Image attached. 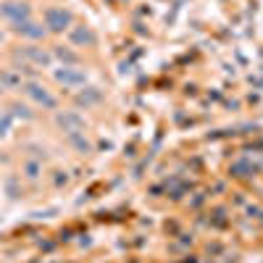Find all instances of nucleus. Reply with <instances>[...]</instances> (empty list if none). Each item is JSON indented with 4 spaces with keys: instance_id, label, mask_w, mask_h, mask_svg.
I'll return each instance as SVG.
<instances>
[{
    "instance_id": "nucleus-1",
    "label": "nucleus",
    "mask_w": 263,
    "mask_h": 263,
    "mask_svg": "<svg viewBox=\"0 0 263 263\" xmlns=\"http://www.w3.org/2000/svg\"><path fill=\"white\" fill-rule=\"evenodd\" d=\"M74 24V16L69 8H61V6H53V8H45V29L53 32V34H61L66 29H71Z\"/></svg>"
},
{
    "instance_id": "nucleus-2",
    "label": "nucleus",
    "mask_w": 263,
    "mask_h": 263,
    "mask_svg": "<svg viewBox=\"0 0 263 263\" xmlns=\"http://www.w3.org/2000/svg\"><path fill=\"white\" fill-rule=\"evenodd\" d=\"M32 13V8L24 3V0H3L0 3V16L11 24H21V21H27Z\"/></svg>"
},
{
    "instance_id": "nucleus-3",
    "label": "nucleus",
    "mask_w": 263,
    "mask_h": 263,
    "mask_svg": "<svg viewBox=\"0 0 263 263\" xmlns=\"http://www.w3.org/2000/svg\"><path fill=\"white\" fill-rule=\"evenodd\" d=\"M24 92H27L37 105L45 108V111H55V108H58V100H55L42 84H37V82H27V84H24Z\"/></svg>"
},
{
    "instance_id": "nucleus-4",
    "label": "nucleus",
    "mask_w": 263,
    "mask_h": 263,
    "mask_svg": "<svg viewBox=\"0 0 263 263\" xmlns=\"http://www.w3.org/2000/svg\"><path fill=\"white\" fill-rule=\"evenodd\" d=\"M53 77L58 84H66V87H84L87 84V74L82 69H77V66H61V69L53 71Z\"/></svg>"
},
{
    "instance_id": "nucleus-5",
    "label": "nucleus",
    "mask_w": 263,
    "mask_h": 263,
    "mask_svg": "<svg viewBox=\"0 0 263 263\" xmlns=\"http://www.w3.org/2000/svg\"><path fill=\"white\" fill-rule=\"evenodd\" d=\"M58 126L66 132V135H74V132H82L84 129V119L77 114V111H66V114H58L55 116Z\"/></svg>"
},
{
    "instance_id": "nucleus-6",
    "label": "nucleus",
    "mask_w": 263,
    "mask_h": 263,
    "mask_svg": "<svg viewBox=\"0 0 263 263\" xmlns=\"http://www.w3.org/2000/svg\"><path fill=\"white\" fill-rule=\"evenodd\" d=\"M13 32L21 34V37H27V40H42V37L48 34V29L42 27V24H37V21H32V18L21 21V24H13Z\"/></svg>"
},
{
    "instance_id": "nucleus-7",
    "label": "nucleus",
    "mask_w": 263,
    "mask_h": 263,
    "mask_svg": "<svg viewBox=\"0 0 263 263\" xmlns=\"http://www.w3.org/2000/svg\"><path fill=\"white\" fill-rule=\"evenodd\" d=\"M18 58H24V61L34 63V66H50L53 53L42 50V48H21V50H18Z\"/></svg>"
},
{
    "instance_id": "nucleus-8",
    "label": "nucleus",
    "mask_w": 263,
    "mask_h": 263,
    "mask_svg": "<svg viewBox=\"0 0 263 263\" xmlns=\"http://www.w3.org/2000/svg\"><path fill=\"white\" fill-rule=\"evenodd\" d=\"M69 37H71V42H74L77 48H92L95 42H98V37H95V32L90 27H74L69 32Z\"/></svg>"
},
{
    "instance_id": "nucleus-9",
    "label": "nucleus",
    "mask_w": 263,
    "mask_h": 263,
    "mask_svg": "<svg viewBox=\"0 0 263 263\" xmlns=\"http://www.w3.org/2000/svg\"><path fill=\"white\" fill-rule=\"evenodd\" d=\"M103 100V92L98 90V87H84V90L77 95V105H84V108H92Z\"/></svg>"
},
{
    "instance_id": "nucleus-10",
    "label": "nucleus",
    "mask_w": 263,
    "mask_h": 263,
    "mask_svg": "<svg viewBox=\"0 0 263 263\" xmlns=\"http://www.w3.org/2000/svg\"><path fill=\"white\" fill-rule=\"evenodd\" d=\"M53 58H58L63 66H77V63H79V55H77L74 50H69V48H63V45L53 48Z\"/></svg>"
},
{
    "instance_id": "nucleus-11",
    "label": "nucleus",
    "mask_w": 263,
    "mask_h": 263,
    "mask_svg": "<svg viewBox=\"0 0 263 263\" xmlns=\"http://www.w3.org/2000/svg\"><path fill=\"white\" fill-rule=\"evenodd\" d=\"M69 142H71L79 153H90V150H92V145L87 142V137H84V132H74V135H69Z\"/></svg>"
},
{
    "instance_id": "nucleus-12",
    "label": "nucleus",
    "mask_w": 263,
    "mask_h": 263,
    "mask_svg": "<svg viewBox=\"0 0 263 263\" xmlns=\"http://www.w3.org/2000/svg\"><path fill=\"white\" fill-rule=\"evenodd\" d=\"M0 84H3V87H16V84H21L18 71H16V69H13V71H0Z\"/></svg>"
},
{
    "instance_id": "nucleus-13",
    "label": "nucleus",
    "mask_w": 263,
    "mask_h": 263,
    "mask_svg": "<svg viewBox=\"0 0 263 263\" xmlns=\"http://www.w3.org/2000/svg\"><path fill=\"white\" fill-rule=\"evenodd\" d=\"M232 174H234V177H239V179H242V177H250V174H253V166H250L248 161H237V163H232Z\"/></svg>"
},
{
    "instance_id": "nucleus-14",
    "label": "nucleus",
    "mask_w": 263,
    "mask_h": 263,
    "mask_svg": "<svg viewBox=\"0 0 263 263\" xmlns=\"http://www.w3.org/2000/svg\"><path fill=\"white\" fill-rule=\"evenodd\" d=\"M11 116H13V119H24V121H29V119H32V111H29L27 105H21V103H13V105H11Z\"/></svg>"
},
{
    "instance_id": "nucleus-15",
    "label": "nucleus",
    "mask_w": 263,
    "mask_h": 263,
    "mask_svg": "<svg viewBox=\"0 0 263 263\" xmlns=\"http://www.w3.org/2000/svg\"><path fill=\"white\" fill-rule=\"evenodd\" d=\"M11 124H13L11 111H3V114H0V137H6L8 132H11Z\"/></svg>"
},
{
    "instance_id": "nucleus-16",
    "label": "nucleus",
    "mask_w": 263,
    "mask_h": 263,
    "mask_svg": "<svg viewBox=\"0 0 263 263\" xmlns=\"http://www.w3.org/2000/svg\"><path fill=\"white\" fill-rule=\"evenodd\" d=\"M24 171H27V177H29V179H37V177H40V163L29 161V163L24 166Z\"/></svg>"
},
{
    "instance_id": "nucleus-17",
    "label": "nucleus",
    "mask_w": 263,
    "mask_h": 263,
    "mask_svg": "<svg viewBox=\"0 0 263 263\" xmlns=\"http://www.w3.org/2000/svg\"><path fill=\"white\" fill-rule=\"evenodd\" d=\"M3 90H6V87H3V84H0V92H3Z\"/></svg>"
}]
</instances>
